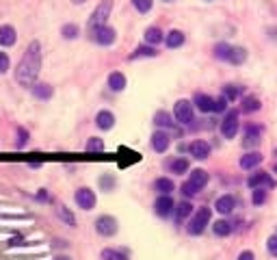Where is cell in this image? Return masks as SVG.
Segmentation results:
<instances>
[{"label":"cell","instance_id":"obj_18","mask_svg":"<svg viewBox=\"0 0 277 260\" xmlns=\"http://www.w3.org/2000/svg\"><path fill=\"white\" fill-rule=\"evenodd\" d=\"M188 182L191 184H195L197 189H204L206 184H208V171H204V169H193L191 171V178H188Z\"/></svg>","mask_w":277,"mask_h":260},{"label":"cell","instance_id":"obj_22","mask_svg":"<svg viewBox=\"0 0 277 260\" xmlns=\"http://www.w3.org/2000/svg\"><path fill=\"white\" fill-rule=\"evenodd\" d=\"M154 124L160 128H173V122H171V115L167 113V111H158V113L154 115Z\"/></svg>","mask_w":277,"mask_h":260},{"label":"cell","instance_id":"obj_14","mask_svg":"<svg viewBox=\"0 0 277 260\" xmlns=\"http://www.w3.org/2000/svg\"><path fill=\"white\" fill-rule=\"evenodd\" d=\"M195 106L201 111V113H210V111H215V98H210L206 94H197L195 96Z\"/></svg>","mask_w":277,"mask_h":260},{"label":"cell","instance_id":"obj_9","mask_svg":"<svg viewBox=\"0 0 277 260\" xmlns=\"http://www.w3.org/2000/svg\"><path fill=\"white\" fill-rule=\"evenodd\" d=\"M74 199H76V204L82 208V211H91V208L95 206V193L87 187L78 189L76 195H74Z\"/></svg>","mask_w":277,"mask_h":260},{"label":"cell","instance_id":"obj_36","mask_svg":"<svg viewBox=\"0 0 277 260\" xmlns=\"http://www.w3.org/2000/svg\"><path fill=\"white\" fill-rule=\"evenodd\" d=\"M102 150H104V141H102V139L93 137V139L87 141V152H102Z\"/></svg>","mask_w":277,"mask_h":260},{"label":"cell","instance_id":"obj_46","mask_svg":"<svg viewBox=\"0 0 277 260\" xmlns=\"http://www.w3.org/2000/svg\"><path fill=\"white\" fill-rule=\"evenodd\" d=\"M100 184H102L104 189H110V184H113V180H110V178H102V180H100Z\"/></svg>","mask_w":277,"mask_h":260},{"label":"cell","instance_id":"obj_49","mask_svg":"<svg viewBox=\"0 0 277 260\" xmlns=\"http://www.w3.org/2000/svg\"><path fill=\"white\" fill-rule=\"evenodd\" d=\"M273 174H277V165H275V167H273Z\"/></svg>","mask_w":277,"mask_h":260},{"label":"cell","instance_id":"obj_28","mask_svg":"<svg viewBox=\"0 0 277 260\" xmlns=\"http://www.w3.org/2000/svg\"><path fill=\"white\" fill-rule=\"evenodd\" d=\"M245 59H247V50L238 46V48H232V52H230V59H228V61L234 63V65H241V63H245Z\"/></svg>","mask_w":277,"mask_h":260},{"label":"cell","instance_id":"obj_38","mask_svg":"<svg viewBox=\"0 0 277 260\" xmlns=\"http://www.w3.org/2000/svg\"><path fill=\"white\" fill-rule=\"evenodd\" d=\"M132 4H135V9L138 13H147L154 2H152V0H132Z\"/></svg>","mask_w":277,"mask_h":260},{"label":"cell","instance_id":"obj_40","mask_svg":"<svg viewBox=\"0 0 277 260\" xmlns=\"http://www.w3.org/2000/svg\"><path fill=\"white\" fill-rule=\"evenodd\" d=\"M228 98H225V96H221V98H216V100H215V113H223V111L225 109H228Z\"/></svg>","mask_w":277,"mask_h":260},{"label":"cell","instance_id":"obj_20","mask_svg":"<svg viewBox=\"0 0 277 260\" xmlns=\"http://www.w3.org/2000/svg\"><path fill=\"white\" fill-rule=\"evenodd\" d=\"M165 44L167 48H180L184 44V32L182 31H169L167 37H165Z\"/></svg>","mask_w":277,"mask_h":260},{"label":"cell","instance_id":"obj_23","mask_svg":"<svg viewBox=\"0 0 277 260\" xmlns=\"http://www.w3.org/2000/svg\"><path fill=\"white\" fill-rule=\"evenodd\" d=\"M154 189L158 191L160 195H169L173 191V180H169V178H158L154 182Z\"/></svg>","mask_w":277,"mask_h":260},{"label":"cell","instance_id":"obj_44","mask_svg":"<svg viewBox=\"0 0 277 260\" xmlns=\"http://www.w3.org/2000/svg\"><path fill=\"white\" fill-rule=\"evenodd\" d=\"M236 260H256V256H253V252H249V249H245V252L238 254Z\"/></svg>","mask_w":277,"mask_h":260},{"label":"cell","instance_id":"obj_12","mask_svg":"<svg viewBox=\"0 0 277 260\" xmlns=\"http://www.w3.org/2000/svg\"><path fill=\"white\" fill-rule=\"evenodd\" d=\"M188 152H191L193 159L197 161H204L210 156V146H208L206 141H193L191 146H188Z\"/></svg>","mask_w":277,"mask_h":260},{"label":"cell","instance_id":"obj_21","mask_svg":"<svg viewBox=\"0 0 277 260\" xmlns=\"http://www.w3.org/2000/svg\"><path fill=\"white\" fill-rule=\"evenodd\" d=\"M165 37H163V31L158 29V26H150V29L145 31V41L150 46H154V44H160Z\"/></svg>","mask_w":277,"mask_h":260},{"label":"cell","instance_id":"obj_1","mask_svg":"<svg viewBox=\"0 0 277 260\" xmlns=\"http://www.w3.org/2000/svg\"><path fill=\"white\" fill-rule=\"evenodd\" d=\"M39 69H41V46L39 41H31L15 69V81L22 87H33L37 76H39Z\"/></svg>","mask_w":277,"mask_h":260},{"label":"cell","instance_id":"obj_43","mask_svg":"<svg viewBox=\"0 0 277 260\" xmlns=\"http://www.w3.org/2000/svg\"><path fill=\"white\" fill-rule=\"evenodd\" d=\"M9 69V57L7 52H0V74H4Z\"/></svg>","mask_w":277,"mask_h":260},{"label":"cell","instance_id":"obj_29","mask_svg":"<svg viewBox=\"0 0 277 260\" xmlns=\"http://www.w3.org/2000/svg\"><path fill=\"white\" fill-rule=\"evenodd\" d=\"M156 54H158V52H156V48H152V46L147 44V46H138V48L135 50V52L130 54V59H141V57H156Z\"/></svg>","mask_w":277,"mask_h":260},{"label":"cell","instance_id":"obj_27","mask_svg":"<svg viewBox=\"0 0 277 260\" xmlns=\"http://www.w3.org/2000/svg\"><path fill=\"white\" fill-rule=\"evenodd\" d=\"M191 212H193L191 202H180L178 206H175V217H178V221H182V219H186V217H191Z\"/></svg>","mask_w":277,"mask_h":260},{"label":"cell","instance_id":"obj_48","mask_svg":"<svg viewBox=\"0 0 277 260\" xmlns=\"http://www.w3.org/2000/svg\"><path fill=\"white\" fill-rule=\"evenodd\" d=\"M74 4H82V2H87V0H72Z\"/></svg>","mask_w":277,"mask_h":260},{"label":"cell","instance_id":"obj_25","mask_svg":"<svg viewBox=\"0 0 277 260\" xmlns=\"http://www.w3.org/2000/svg\"><path fill=\"white\" fill-rule=\"evenodd\" d=\"M33 94H35V98H39V100H48V98L52 96V87L46 85V82H39V85H33Z\"/></svg>","mask_w":277,"mask_h":260},{"label":"cell","instance_id":"obj_37","mask_svg":"<svg viewBox=\"0 0 277 260\" xmlns=\"http://www.w3.org/2000/svg\"><path fill=\"white\" fill-rule=\"evenodd\" d=\"M61 32H63L65 39H76V37H78V26L76 24H65L61 29Z\"/></svg>","mask_w":277,"mask_h":260},{"label":"cell","instance_id":"obj_47","mask_svg":"<svg viewBox=\"0 0 277 260\" xmlns=\"http://www.w3.org/2000/svg\"><path fill=\"white\" fill-rule=\"evenodd\" d=\"M54 260H72V258H69V256H57Z\"/></svg>","mask_w":277,"mask_h":260},{"label":"cell","instance_id":"obj_7","mask_svg":"<svg viewBox=\"0 0 277 260\" xmlns=\"http://www.w3.org/2000/svg\"><path fill=\"white\" fill-rule=\"evenodd\" d=\"M91 37H93L95 44L100 46H110L115 39H117V32H115V29H110V26H100V29L91 31Z\"/></svg>","mask_w":277,"mask_h":260},{"label":"cell","instance_id":"obj_41","mask_svg":"<svg viewBox=\"0 0 277 260\" xmlns=\"http://www.w3.org/2000/svg\"><path fill=\"white\" fill-rule=\"evenodd\" d=\"M266 249H269L271 256H275V258H277V234L269 236V241H266Z\"/></svg>","mask_w":277,"mask_h":260},{"label":"cell","instance_id":"obj_2","mask_svg":"<svg viewBox=\"0 0 277 260\" xmlns=\"http://www.w3.org/2000/svg\"><path fill=\"white\" fill-rule=\"evenodd\" d=\"M110 9H113L110 0H102V2L95 7V11L91 13V20H89V32L106 24V20H108V16H110Z\"/></svg>","mask_w":277,"mask_h":260},{"label":"cell","instance_id":"obj_17","mask_svg":"<svg viewBox=\"0 0 277 260\" xmlns=\"http://www.w3.org/2000/svg\"><path fill=\"white\" fill-rule=\"evenodd\" d=\"M17 39L13 26H0V46H13Z\"/></svg>","mask_w":277,"mask_h":260},{"label":"cell","instance_id":"obj_30","mask_svg":"<svg viewBox=\"0 0 277 260\" xmlns=\"http://www.w3.org/2000/svg\"><path fill=\"white\" fill-rule=\"evenodd\" d=\"M243 111L245 113H253V111H260V100L253 96H247L243 100Z\"/></svg>","mask_w":277,"mask_h":260},{"label":"cell","instance_id":"obj_39","mask_svg":"<svg viewBox=\"0 0 277 260\" xmlns=\"http://www.w3.org/2000/svg\"><path fill=\"white\" fill-rule=\"evenodd\" d=\"M223 96L228 98V100H236V98H241V87H234V85H228L223 91Z\"/></svg>","mask_w":277,"mask_h":260},{"label":"cell","instance_id":"obj_19","mask_svg":"<svg viewBox=\"0 0 277 260\" xmlns=\"http://www.w3.org/2000/svg\"><path fill=\"white\" fill-rule=\"evenodd\" d=\"M108 87L110 91H123L126 89V76L122 72H113L108 76Z\"/></svg>","mask_w":277,"mask_h":260},{"label":"cell","instance_id":"obj_5","mask_svg":"<svg viewBox=\"0 0 277 260\" xmlns=\"http://www.w3.org/2000/svg\"><path fill=\"white\" fill-rule=\"evenodd\" d=\"M247 187L251 189H273L275 187V180L271 178L266 171H256L253 176H249V180H247Z\"/></svg>","mask_w":277,"mask_h":260},{"label":"cell","instance_id":"obj_11","mask_svg":"<svg viewBox=\"0 0 277 260\" xmlns=\"http://www.w3.org/2000/svg\"><path fill=\"white\" fill-rule=\"evenodd\" d=\"M169 143H171V139H169V134L163 132V130H156V132L152 134V147H154L156 152H160V154L167 152Z\"/></svg>","mask_w":277,"mask_h":260},{"label":"cell","instance_id":"obj_34","mask_svg":"<svg viewBox=\"0 0 277 260\" xmlns=\"http://www.w3.org/2000/svg\"><path fill=\"white\" fill-rule=\"evenodd\" d=\"M102 260H128V256L123 252H117V249H104Z\"/></svg>","mask_w":277,"mask_h":260},{"label":"cell","instance_id":"obj_13","mask_svg":"<svg viewBox=\"0 0 277 260\" xmlns=\"http://www.w3.org/2000/svg\"><path fill=\"white\" fill-rule=\"evenodd\" d=\"M234 206H236V202H234L232 195H221V197L215 202V208L221 212V215H230V212L234 211Z\"/></svg>","mask_w":277,"mask_h":260},{"label":"cell","instance_id":"obj_26","mask_svg":"<svg viewBox=\"0 0 277 260\" xmlns=\"http://www.w3.org/2000/svg\"><path fill=\"white\" fill-rule=\"evenodd\" d=\"M260 143V128H253L249 126L247 128V134H245V146H258Z\"/></svg>","mask_w":277,"mask_h":260},{"label":"cell","instance_id":"obj_42","mask_svg":"<svg viewBox=\"0 0 277 260\" xmlns=\"http://www.w3.org/2000/svg\"><path fill=\"white\" fill-rule=\"evenodd\" d=\"M182 193L186 195V197H193V195L200 193V189H197L195 184H191V182H184V184H182Z\"/></svg>","mask_w":277,"mask_h":260},{"label":"cell","instance_id":"obj_35","mask_svg":"<svg viewBox=\"0 0 277 260\" xmlns=\"http://www.w3.org/2000/svg\"><path fill=\"white\" fill-rule=\"evenodd\" d=\"M57 215H59V217H61V219H63V221H65V224H67V226H76V219H74V215H72V212H69V211H67V208H65V206H59V208H57Z\"/></svg>","mask_w":277,"mask_h":260},{"label":"cell","instance_id":"obj_3","mask_svg":"<svg viewBox=\"0 0 277 260\" xmlns=\"http://www.w3.org/2000/svg\"><path fill=\"white\" fill-rule=\"evenodd\" d=\"M208 224H210V208L201 206L200 211L193 215L191 224H188V232H191V234H201Z\"/></svg>","mask_w":277,"mask_h":260},{"label":"cell","instance_id":"obj_24","mask_svg":"<svg viewBox=\"0 0 277 260\" xmlns=\"http://www.w3.org/2000/svg\"><path fill=\"white\" fill-rule=\"evenodd\" d=\"M212 230H215L216 236H228V234H232V224L225 219H219V221H215Z\"/></svg>","mask_w":277,"mask_h":260},{"label":"cell","instance_id":"obj_16","mask_svg":"<svg viewBox=\"0 0 277 260\" xmlns=\"http://www.w3.org/2000/svg\"><path fill=\"white\" fill-rule=\"evenodd\" d=\"M95 124H98V128H102V130H110L115 126V115L110 113V111H100L98 117H95Z\"/></svg>","mask_w":277,"mask_h":260},{"label":"cell","instance_id":"obj_31","mask_svg":"<svg viewBox=\"0 0 277 260\" xmlns=\"http://www.w3.org/2000/svg\"><path fill=\"white\" fill-rule=\"evenodd\" d=\"M230 52H232V46H228V44H219V46L215 48V57L221 59V61H228V59H230Z\"/></svg>","mask_w":277,"mask_h":260},{"label":"cell","instance_id":"obj_6","mask_svg":"<svg viewBox=\"0 0 277 260\" xmlns=\"http://www.w3.org/2000/svg\"><path fill=\"white\" fill-rule=\"evenodd\" d=\"M173 115L180 124H191L193 122V104L188 100H178L173 106Z\"/></svg>","mask_w":277,"mask_h":260},{"label":"cell","instance_id":"obj_8","mask_svg":"<svg viewBox=\"0 0 277 260\" xmlns=\"http://www.w3.org/2000/svg\"><path fill=\"white\" fill-rule=\"evenodd\" d=\"M95 230H98V234H102V236H113L115 232H117V219L110 217V215L98 217V221H95Z\"/></svg>","mask_w":277,"mask_h":260},{"label":"cell","instance_id":"obj_10","mask_svg":"<svg viewBox=\"0 0 277 260\" xmlns=\"http://www.w3.org/2000/svg\"><path fill=\"white\" fill-rule=\"evenodd\" d=\"M154 211H156V215L158 217H169L175 211V204H173V199L169 197V195H160V197L156 199V204H154Z\"/></svg>","mask_w":277,"mask_h":260},{"label":"cell","instance_id":"obj_15","mask_svg":"<svg viewBox=\"0 0 277 260\" xmlns=\"http://www.w3.org/2000/svg\"><path fill=\"white\" fill-rule=\"evenodd\" d=\"M260 162H262V154H260V152H247V154L241 159V167L249 171V169H253V167H258Z\"/></svg>","mask_w":277,"mask_h":260},{"label":"cell","instance_id":"obj_4","mask_svg":"<svg viewBox=\"0 0 277 260\" xmlns=\"http://www.w3.org/2000/svg\"><path fill=\"white\" fill-rule=\"evenodd\" d=\"M238 128H241V124H238V113L236 111H230V113L225 115V119L221 122V134H223L225 139H234Z\"/></svg>","mask_w":277,"mask_h":260},{"label":"cell","instance_id":"obj_32","mask_svg":"<svg viewBox=\"0 0 277 260\" xmlns=\"http://www.w3.org/2000/svg\"><path fill=\"white\" fill-rule=\"evenodd\" d=\"M251 202H253V206H262V204L266 202V189H253Z\"/></svg>","mask_w":277,"mask_h":260},{"label":"cell","instance_id":"obj_45","mask_svg":"<svg viewBox=\"0 0 277 260\" xmlns=\"http://www.w3.org/2000/svg\"><path fill=\"white\" fill-rule=\"evenodd\" d=\"M17 134H20V141H17V146H24V143H26V139H29V132H26V130L24 128H20V130H17Z\"/></svg>","mask_w":277,"mask_h":260},{"label":"cell","instance_id":"obj_33","mask_svg":"<svg viewBox=\"0 0 277 260\" xmlns=\"http://www.w3.org/2000/svg\"><path fill=\"white\" fill-rule=\"evenodd\" d=\"M171 171L173 174H186L188 171V161L186 159H175L171 162Z\"/></svg>","mask_w":277,"mask_h":260}]
</instances>
